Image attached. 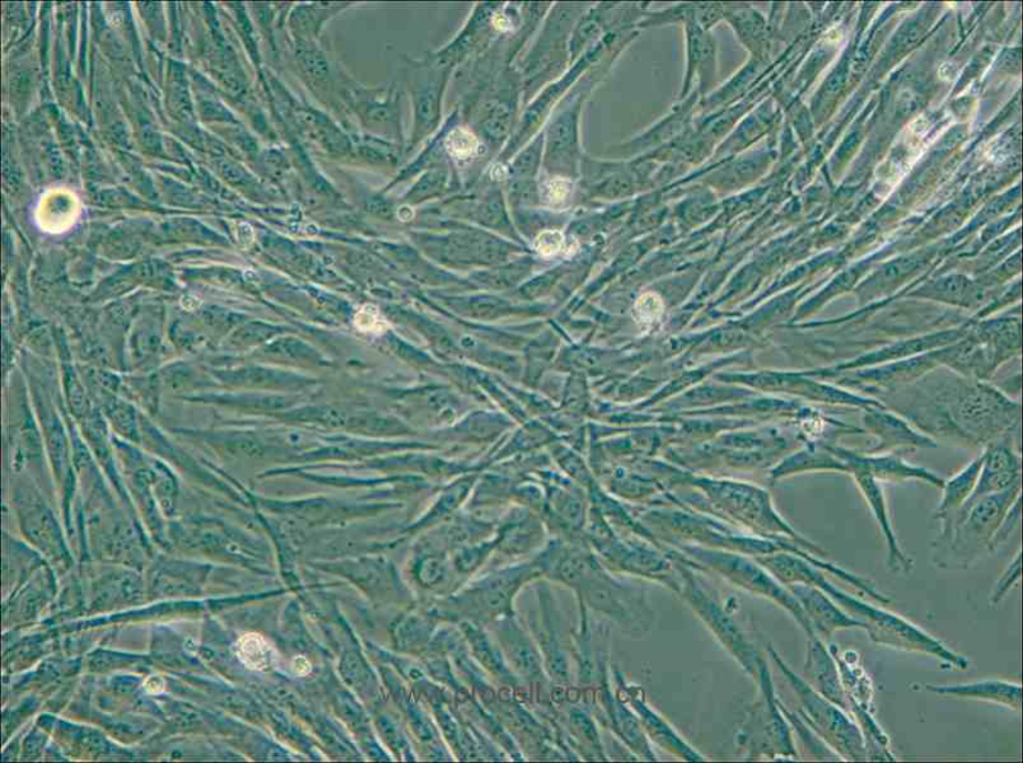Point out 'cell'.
<instances>
[{
	"mask_svg": "<svg viewBox=\"0 0 1023 763\" xmlns=\"http://www.w3.org/2000/svg\"><path fill=\"white\" fill-rule=\"evenodd\" d=\"M762 565L783 585L803 583L818 586L843 611L861 621L874 643L904 649L907 652L931 654L952 664L955 669L966 670L969 666L966 657L953 653L939 640L924 633L911 622L894 613L873 608L839 590L828 582L819 569L800 556L789 554V552H776V554L764 556Z\"/></svg>",
	"mask_w": 1023,
	"mask_h": 763,
	"instance_id": "1",
	"label": "cell"
},
{
	"mask_svg": "<svg viewBox=\"0 0 1023 763\" xmlns=\"http://www.w3.org/2000/svg\"><path fill=\"white\" fill-rule=\"evenodd\" d=\"M946 424L970 441L993 442L1017 426L1020 406L983 381H957L944 393Z\"/></svg>",
	"mask_w": 1023,
	"mask_h": 763,
	"instance_id": "2",
	"label": "cell"
},
{
	"mask_svg": "<svg viewBox=\"0 0 1023 763\" xmlns=\"http://www.w3.org/2000/svg\"><path fill=\"white\" fill-rule=\"evenodd\" d=\"M778 669L782 671L784 677L789 680L791 686L799 695L808 724L813 731L823 739L830 750H834L839 757L850 761L867 760V749L860 726L848 717L841 710L816 690H813L809 682L802 680L795 674L789 665L784 663L781 655L774 649L769 647Z\"/></svg>",
	"mask_w": 1023,
	"mask_h": 763,
	"instance_id": "3",
	"label": "cell"
},
{
	"mask_svg": "<svg viewBox=\"0 0 1023 763\" xmlns=\"http://www.w3.org/2000/svg\"><path fill=\"white\" fill-rule=\"evenodd\" d=\"M681 551L689 559H692L695 564H703L728 578L730 582L743 588V590L763 595V598L780 604L781 608L791 613L809 636L815 635L806 613H804L801 604L795 600L789 588H784L755 560L738 554V552L695 545L681 546Z\"/></svg>",
	"mask_w": 1023,
	"mask_h": 763,
	"instance_id": "4",
	"label": "cell"
},
{
	"mask_svg": "<svg viewBox=\"0 0 1023 763\" xmlns=\"http://www.w3.org/2000/svg\"><path fill=\"white\" fill-rule=\"evenodd\" d=\"M669 558L675 564L680 575V590L686 601L698 613L704 624L713 631L720 642L729 649L740 664L753 677H758V664L760 656L753 645L749 643L745 635L732 620L728 612L724 611L719 600L708 590L702 579H699L690 565H685L684 560L680 556Z\"/></svg>",
	"mask_w": 1023,
	"mask_h": 763,
	"instance_id": "5",
	"label": "cell"
},
{
	"mask_svg": "<svg viewBox=\"0 0 1023 763\" xmlns=\"http://www.w3.org/2000/svg\"><path fill=\"white\" fill-rule=\"evenodd\" d=\"M1021 485L1013 486L1002 493L979 498L972 504L960 509L955 521V531L951 540V548L965 555H975L979 550L987 549L996 529L1000 528L1004 515L1020 499Z\"/></svg>",
	"mask_w": 1023,
	"mask_h": 763,
	"instance_id": "6",
	"label": "cell"
},
{
	"mask_svg": "<svg viewBox=\"0 0 1023 763\" xmlns=\"http://www.w3.org/2000/svg\"><path fill=\"white\" fill-rule=\"evenodd\" d=\"M582 603L631 629H642L645 624L646 609L642 594L632 588L618 583L603 568L594 564L575 591Z\"/></svg>",
	"mask_w": 1023,
	"mask_h": 763,
	"instance_id": "7",
	"label": "cell"
},
{
	"mask_svg": "<svg viewBox=\"0 0 1023 763\" xmlns=\"http://www.w3.org/2000/svg\"><path fill=\"white\" fill-rule=\"evenodd\" d=\"M758 680L762 687L763 703L756 713V733L762 735L758 750L786 759H798L794 749L790 725L786 724L780 701L775 697L771 672L766 663L760 657L758 664Z\"/></svg>",
	"mask_w": 1023,
	"mask_h": 763,
	"instance_id": "8",
	"label": "cell"
},
{
	"mask_svg": "<svg viewBox=\"0 0 1023 763\" xmlns=\"http://www.w3.org/2000/svg\"><path fill=\"white\" fill-rule=\"evenodd\" d=\"M863 421L869 431L879 438V445L869 454L934 449L937 445L931 436L917 433L905 420L887 411L885 405L865 409Z\"/></svg>",
	"mask_w": 1023,
	"mask_h": 763,
	"instance_id": "9",
	"label": "cell"
},
{
	"mask_svg": "<svg viewBox=\"0 0 1023 763\" xmlns=\"http://www.w3.org/2000/svg\"><path fill=\"white\" fill-rule=\"evenodd\" d=\"M790 592L801 604L802 610L806 613L813 633L818 636H832L836 630L860 628L864 630L861 621L852 618L829 595L811 584L795 583L789 586Z\"/></svg>",
	"mask_w": 1023,
	"mask_h": 763,
	"instance_id": "10",
	"label": "cell"
},
{
	"mask_svg": "<svg viewBox=\"0 0 1023 763\" xmlns=\"http://www.w3.org/2000/svg\"><path fill=\"white\" fill-rule=\"evenodd\" d=\"M941 349V348H940ZM940 349L931 353L907 359V361H897L895 363L871 368V370L853 372L839 379L841 383L854 385V388H876L889 389L891 385L899 383L913 382L916 379L935 367L942 365Z\"/></svg>",
	"mask_w": 1023,
	"mask_h": 763,
	"instance_id": "11",
	"label": "cell"
},
{
	"mask_svg": "<svg viewBox=\"0 0 1023 763\" xmlns=\"http://www.w3.org/2000/svg\"><path fill=\"white\" fill-rule=\"evenodd\" d=\"M826 449L846 464L850 473L852 469L860 468L870 472L876 480L917 479L930 482L931 485L940 489H942L944 484V481L937 475H934L933 472L912 466V464H907L895 454H863L832 445H826Z\"/></svg>",
	"mask_w": 1023,
	"mask_h": 763,
	"instance_id": "12",
	"label": "cell"
},
{
	"mask_svg": "<svg viewBox=\"0 0 1023 763\" xmlns=\"http://www.w3.org/2000/svg\"><path fill=\"white\" fill-rule=\"evenodd\" d=\"M804 674L812 689L816 690L820 695L841 709L850 706L833 655L829 654L826 646L818 635L809 636Z\"/></svg>",
	"mask_w": 1023,
	"mask_h": 763,
	"instance_id": "13",
	"label": "cell"
},
{
	"mask_svg": "<svg viewBox=\"0 0 1023 763\" xmlns=\"http://www.w3.org/2000/svg\"><path fill=\"white\" fill-rule=\"evenodd\" d=\"M851 473L854 476L856 484H859L863 496L865 500H867L872 513L874 516H876V520L880 523L883 536L886 539L889 546L887 565L890 570H893V572L907 573L913 564L912 561L904 555V552L899 546L893 525H891L890 522L885 495L882 493L879 480L874 479L870 472L860 468L852 469Z\"/></svg>",
	"mask_w": 1023,
	"mask_h": 763,
	"instance_id": "14",
	"label": "cell"
},
{
	"mask_svg": "<svg viewBox=\"0 0 1023 763\" xmlns=\"http://www.w3.org/2000/svg\"><path fill=\"white\" fill-rule=\"evenodd\" d=\"M983 460L984 455L982 453L956 476H953L947 482L944 481L942 500L937 513H935V519L941 520L943 523L942 541L951 542L953 531H955L957 513L973 494L979 475H981Z\"/></svg>",
	"mask_w": 1023,
	"mask_h": 763,
	"instance_id": "15",
	"label": "cell"
},
{
	"mask_svg": "<svg viewBox=\"0 0 1023 763\" xmlns=\"http://www.w3.org/2000/svg\"><path fill=\"white\" fill-rule=\"evenodd\" d=\"M926 690L943 696L993 701L1014 710L1021 707L1022 689L1016 683L1007 681H981L955 686L926 685Z\"/></svg>",
	"mask_w": 1023,
	"mask_h": 763,
	"instance_id": "16",
	"label": "cell"
},
{
	"mask_svg": "<svg viewBox=\"0 0 1023 763\" xmlns=\"http://www.w3.org/2000/svg\"><path fill=\"white\" fill-rule=\"evenodd\" d=\"M625 689L628 700L631 701L633 709L638 719L643 724V727L652 736V740L658 742L661 747L666 749L673 754H678L679 757L689 760V761H699L702 760L699 754L689 747V745L680 739V736L671 730V726L666 724L658 714L652 712L649 705L645 704L643 699H640L634 694L633 687Z\"/></svg>",
	"mask_w": 1023,
	"mask_h": 763,
	"instance_id": "17",
	"label": "cell"
},
{
	"mask_svg": "<svg viewBox=\"0 0 1023 763\" xmlns=\"http://www.w3.org/2000/svg\"><path fill=\"white\" fill-rule=\"evenodd\" d=\"M810 471H841L850 472L846 464L830 452L824 444L810 445L809 449L799 451L775 473L776 478L792 475V473Z\"/></svg>",
	"mask_w": 1023,
	"mask_h": 763,
	"instance_id": "18",
	"label": "cell"
},
{
	"mask_svg": "<svg viewBox=\"0 0 1023 763\" xmlns=\"http://www.w3.org/2000/svg\"><path fill=\"white\" fill-rule=\"evenodd\" d=\"M240 661L253 671H265L274 662V652L267 640L259 634H247L235 644Z\"/></svg>",
	"mask_w": 1023,
	"mask_h": 763,
	"instance_id": "19",
	"label": "cell"
},
{
	"mask_svg": "<svg viewBox=\"0 0 1023 763\" xmlns=\"http://www.w3.org/2000/svg\"><path fill=\"white\" fill-rule=\"evenodd\" d=\"M664 313V303L662 298L655 293H645L638 298L634 304L633 315L643 331H649L653 324L660 322Z\"/></svg>",
	"mask_w": 1023,
	"mask_h": 763,
	"instance_id": "20",
	"label": "cell"
},
{
	"mask_svg": "<svg viewBox=\"0 0 1023 763\" xmlns=\"http://www.w3.org/2000/svg\"><path fill=\"white\" fill-rule=\"evenodd\" d=\"M445 147H448V151L454 158L468 160V158L474 157L478 153L480 144L475 134L471 133L470 130L457 128L452 130L448 139H445Z\"/></svg>",
	"mask_w": 1023,
	"mask_h": 763,
	"instance_id": "21",
	"label": "cell"
},
{
	"mask_svg": "<svg viewBox=\"0 0 1023 763\" xmlns=\"http://www.w3.org/2000/svg\"><path fill=\"white\" fill-rule=\"evenodd\" d=\"M355 328L362 332L380 333L387 332L390 324L374 305L365 304L357 312L354 318Z\"/></svg>",
	"mask_w": 1023,
	"mask_h": 763,
	"instance_id": "22",
	"label": "cell"
},
{
	"mask_svg": "<svg viewBox=\"0 0 1023 763\" xmlns=\"http://www.w3.org/2000/svg\"><path fill=\"white\" fill-rule=\"evenodd\" d=\"M1020 524V499L1017 502L1010 508L1007 514L1004 515L1003 521L1000 524V528L993 534L990 543H987V550L994 551L996 548H1000L1002 543L1007 541L1014 530L1019 528Z\"/></svg>",
	"mask_w": 1023,
	"mask_h": 763,
	"instance_id": "23",
	"label": "cell"
},
{
	"mask_svg": "<svg viewBox=\"0 0 1023 763\" xmlns=\"http://www.w3.org/2000/svg\"><path fill=\"white\" fill-rule=\"evenodd\" d=\"M1021 576V552L1014 558L1012 564L1005 570L1003 575L1000 579V582L996 583L994 591L992 593L991 602L996 606L1007 593L1011 591V588L1020 581Z\"/></svg>",
	"mask_w": 1023,
	"mask_h": 763,
	"instance_id": "24",
	"label": "cell"
},
{
	"mask_svg": "<svg viewBox=\"0 0 1023 763\" xmlns=\"http://www.w3.org/2000/svg\"><path fill=\"white\" fill-rule=\"evenodd\" d=\"M564 234L559 231H545L539 234L535 241V249L541 257H555L564 249Z\"/></svg>",
	"mask_w": 1023,
	"mask_h": 763,
	"instance_id": "25",
	"label": "cell"
},
{
	"mask_svg": "<svg viewBox=\"0 0 1023 763\" xmlns=\"http://www.w3.org/2000/svg\"><path fill=\"white\" fill-rule=\"evenodd\" d=\"M570 719L576 735L584 740V742L591 743L593 747L601 750L599 734L596 730H594L591 719L582 712L571 713Z\"/></svg>",
	"mask_w": 1023,
	"mask_h": 763,
	"instance_id": "26",
	"label": "cell"
},
{
	"mask_svg": "<svg viewBox=\"0 0 1023 763\" xmlns=\"http://www.w3.org/2000/svg\"><path fill=\"white\" fill-rule=\"evenodd\" d=\"M568 192H570V187H568L565 181H555L549 188V198L552 199L554 203H558V201L564 200Z\"/></svg>",
	"mask_w": 1023,
	"mask_h": 763,
	"instance_id": "27",
	"label": "cell"
},
{
	"mask_svg": "<svg viewBox=\"0 0 1023 763\" xmlns=\"http://www.w3.org/2000/svg\"><path fill=\"white\" fill-rule=\"evenodd\" d=\"M144 687L150 694H161L164 690V681L160 675H153L146 681Z\"/></svg>",
	"mask_w": 1023,
	"mask_h": 763,
	"instance_id": "28",
	"label": "cell"
},
{
	"mask_svg": "<svg viewBox=\"0 0 1023 763\" xmlns=\"http://www.w3.org/2000/svg\"><path fill=\"white\" fill-rule=\"evenodd\" d=\"M493 24L497 30L507 31L511 28V22L504 14H497L493 19Z\"/></svg>",
	"mask_w": 1023,
	"mask_h": 763,
	"instance_id": "29",
	"label": "cell"
},
{
	"mask_svg": "<svg viewBox=\"0 0 1023 763\" xmlns=\"http://www.w3.org/2000/svg\"><path fill=\"white\" fill-rule=\"evenodd\" d=\"M399 217H400V219H402V221H405V222H407V221H410V219H412V218L414 217V213H413L412 208L402 207V208L399 210Z\"/></svg>",
	"mask_w": 1023,
	"mask_h": 763,
	"instance_id": "30",
	"label": "cell"
},
{
	"mask_svg": "<svg viewBox=\"0 0 1023 763\" xmlns=\"http://www.w3.org/2000/svg\"><path fill=\"white\" fill-rule=\"evenodd\" d=\"M492 174L495 180H503L507 177V171L503 165H495Z\"/></svg>",
	"mask_w": 1023,
	"mask_h": 763,
	"instance_id": "31",
	"label": "cell"
}]
</instances>
